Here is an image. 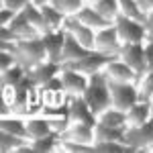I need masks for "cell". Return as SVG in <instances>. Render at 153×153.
<instances>
[{
    "label": "cell",
    "instance_id": "cell-1",
    "mask_svg": "<svg viewBox=\"0 0 153 153\" xmlns=\"http://www.w3.org/2000/svg\"><path fill=\"white\" fill-rule=\"evenodd\" d=\"M2 49H8L16 63H21L25 70H33L35 65H39L41 61L47 59V51L43 45V39L37 37V39H21V41H6V43H0Z\"/></svg>",
    "mask_w": 153,
    "mask_h": 153
},
{
    "label": "cell",
    "instance_id": "cell-2",
    "mask_svg": "<svg viewBox=\"0 0 153 153\" xmlns=\"http://www.w3.org/2000/svg\"><path fill=\"white\" fill-rule=\"evenodd\" d=\"M88 88L84 92V100L88 102V106L92 108L96 117L100 112H104L108 106H112V98H110V86H108V76L106 71H96L92 76H88Z\"/></svg>",
    "mask_w": 153,
    "mask_h": 153
},
{
    "label": "cell",
    "instance_id": "cell-3",
    "mask_svg": "<svg viewBox=\"0 0 153 153\" xmlns=\"http://www.w3.org/2000/svg\"><path fill=\"white\" fill-rule=\"evenodd\" d=\"M123 143L129 145L133 151H151L153 149V118L143 123V125L127 127Z\"/></svg>",
    "mask_w": 153,
    "mask_h": 153
},
{
    "label": "cell",
    "instance_id": "cell-4",
    "mask_svg": "<svg viewBox=\"0 0 153 153\" xmlns=\"http://www.w3.org/2000/svg\"><path fill=\"white\" fill-rule=\"evenodd\" d=\"M114 27H117L118 37L123 43H145V39H147L145 23L137 21V19H131L123 12L114 19Z\"/></svg>",
    "mask_w": 153,
    "mask_h": 153
},
{
    "label": "cell",
    "instance_id": "cell-5",
    "mask_svg": "<svg viewBox=\"0 0 153 153\" xmlns=\"http://www.w3.org/2000/svg\"><path fill=\"white\" fill-rule=\"evenodd\" d=\"M114 57H118V55H108V53H102V51H96L94 49V51H90L86 57L76 59V61H68V63H63L61 68H70V70L82 71L86 76H92L96 71H102Z\"/></svg>",
    "mask_w": 153,
    "mask_h": 153
},
{
    "label": "cell",
    "instance_id": "cell-6",
    "mask_svg": "<svg viewBox=\"0 0 153 153\" xmlns=\"http://www.w3.org/2000/svg\"><path fill=\"white\" fill-rule=\"evenodd\" d=\"M108 86H110V98H112V106L120 108V110H129L131 106L139 100L137 94V84L135 82H117L108 78Z\"/></svg>",
    "mask_w": 153,
    "mask_h": 153
},
{
    "label": "cell",
    "instance_id": "cell-7",
    "mask_svg": "<svg viewBox=\"0 0 153 153\" xmlns=\"http://www.w3.org/2000/svg\"><path fill=\"white\" fill-rule=\"evenodd\" d=\"M120 47H123V41L118 37L114 23L106 25V27L96 31V43H94L96 51H102V53H108V55H118Z\"/></svg>",
    "mask_w": 153,
    "mask_h": 153
},
{
    "label": "cell",
    "instance_id": "cell-8",
    "mask_svg": "<svg viewBox=\"0 0 153 153\" xmlns=\"http://www.w3.org/2000/svg\"><path fill=\"white\" fill-rule=\"evenodd\" d=\"M68 118L70 123H86L92 127H96L98 123V117L92 112L84 96H68Z\"/></svg>",
    "mask_w": 153,
    "mask_h": 153
},
{
    "label": "cell",
    "instance_id": "cell-9",
    "mask_svg": "<svg viewBox=\"0 0 153 153\" xmlns=\"http://www.w3.org/2000/svg\"><path fill=\"white\" fill-rule=\"evenodd\" d=\"M118 57L123 59L125 63H129L131 68L137 71L139 80H141V76L145 71H149L147 70V59H145V47H143V43H123Z\"/></svg>",
    "mask_w": 153,
    "mask_h": 153
},
{
    "label": "cell",
    "instance_id": "cell-10",
    "mask_svg": "<svg viewBox=\"0 0 153 153\" xmlns=\"http://www.w3.org/2000/svg\"><path fill=\"white\" fill-rule=\"evenodd\" d=\"M63 29L71 33V35L76 37L80 43H82L84 47L88 49H94V43H96V29L92 27H88V25H84L76 14H68L65 16V21H63Z\"/></svg>",
    "mask_w": 153,
    "mask_h": 153
},
{
    "label": "cell",
    "instance_id": "cell-11",
    "mask_svg": "<svg viewBox=\"0 0 153 153\" xmlns=\"http://www.w3.org/2000/svg\"><path fill=\"white\" fill-rule=\"evenodd\" d=\"M88 76L82 71L61 68V82H63V92L68 96H82L88 88Z\"/></svg>",
    "mask_w": 153,
    "mask_h": 153
},
{
    "label": "cell",
    "instance_id": "cell-12",
    "mask_svg": "<svg viewBox=\"0 0 153 153\" xmlns=\"http://www.w3.org/2000/svg\"><path fill=\"white\" fill-rule=\"evenodd\" d=\"M61 141H78L84 145H94V127L86 123H70L65 129L59 133Z\"/></svg>",
    "mask_w": 153,
    "mask_h": 153
},
{
    "label": "cell",
    "instance_id": "cell-13",
    "mask_svg": "<svg viewBox=\"0 0 153 153\" xmlns=\"http://www.w3.org/2000/svg\"><path fill=\"white\" fill-rule=\"evenodd\" d=\"M41 39H43V45H45V51H47V59L55 61V63H61V51H63V43H65V29L49 31Z\"/></svg>",
    "mask_w": 153,
    "mask_h": 153
},
{
    "label": "cell",
    "instance_id": "cell-14",
    "mask_svg": "<svg viewBox=\"0 0 153 153\" xmlns=\"http://www.w3.org/2000/svg\"><path fill=\"white\" fill-rule=\"evenodd\" d=\"M106 76L110 78V80H117V82H139V76H137V71L131 68L129 63H125L120 57H114L108 65L104 68Z\"/></svg>",
    "mask_w": 153,
    "mask_h": 153
},
{
    "label": "cell",
    "instance_id": "cell-15",
    "mask_svg": "<svg viewBox=\"0 0 153 153\" xmlns=\"http://www.w3.org/2000/svg\"><path fill=\"white\" fill-rule=\"evenodd\" d=\"M59 71H61V63H55V61H41L39 65H35L33 70H29V76H31V80L35 82L37 88H41V86H45V84L53 78V76H57Z\"/></svg>",
    "mask_w": 153,
    "mask_h": 153
},
{
    "label": "cell",
    "instance_id": "cell-16",
    "mask_svg": "<svg viewBox=\"0 0 153 153\" xmlns=\"http://www.w3.org/2000/svg\"><path fill=\"white\" fill-rule=\"evenodd\" d=\"M4 27H10V31L16 35V39L21 41V39H37V37H43L39 33V29H35L33 25L29 23V19L25 16V12H16V16L12 19L8 25H4Z\"/></svg>",
    "mask_w": 153,
    "mask_h": 153
},
{
    "label": "cell",
    "instance_id": "cell-17",
    "mask_svg": "<svg viewBox=\"0 0 153 153\" xmlns=\"http://www.w3.org/2000/svg\"><path fill=\"white\" fill-rule=\"evenodd\" d=\"M90 51H94V49L84 47V45L71 35V33L65 31V43H63V51H61V65L68 63V61H76V59L86 57Z\"/></svg>",
    "mask_w": 153,
    "mask_h": 153
},
{
    "label": "cell",
    "instance_id": "cell-18",
    "mask_svg": "<svg viewBox=\"0 0 153 153\" xmlns=\"http://www.w3.org/2000/svg\"><path fill=\"white\" fill-rule=\"evenodd\" d=\"M53 117H31L27 118V135L29 139H39V137H45L49 133H53Z\"/></svg>",
    "mask_w": 153,
    "mask_h": 153
},
{
    "label": "cell",
    "instance_id": "cell-19",
    "mask_svg": "<svg viewBox=\"0 0 153 153\" xmlns=\"http://www.w3.org/2000/svg\"><path fill=\"white\" fill-rule=\"evenodd\" d=\"M76 16H78L84 25L92 27V29H96V31H98V29H102V27H106V25H112L108 19H104V16H102V14L92 6V2H86L82 8L76 12Z\"/></svg>",
    "mask_w": 153,
    "mask_h": 153
},
{
    "label": "cell",
    "instance_id": "cell-20",
    "mask_svg": "<svg viewBox=\"0 0 153 153\" xmlns=\"http://www.w3.org/2000/svg\"><path fill=\"white\" fill-rule=\"evenodd\" d=\"M151 118H153V112H151L149 102H141V100H137V102L127 110V127L143 125V123H147V120H151Z\"/></svg>",
    "mask_w": 153,
    "mask_h": 153
},
{
    "label": "cell",
    "instance_id": "cell-21",
    "mask_svg": "<svg viewBox=\"0 0 153 153\" xmlns=\"http://www.w3.org/2000/svg\"><path fill=\"white\" fill-rule=\"evenodd\" d=\"M125 131L127 127H108L102 123H96L94 127V141H125Z\"/></svg>",
    "mask_w": 153,
    "mask_h": 153
},
{
    "label": "cell",
    "instance_id": "cell-22",
    "mask_svg": "<svg viewBox=\"0 0 153 153\" xmlns=\"http://www.w3.org/2000/svg\"><path fill=\"white\" fill-rule=\"evenodd\" d=\"M61 145V139H59V133L53 131L45 137H39V139H31V151L37 153H49V151H55L59 149Z\"/></svg>",
    "mask_w": 153,
    "mask_h": 153
},
{
    "label": "cell",
    "instance_id": "cell-23",
    "mask_svg": "<svg viewBox=\"0 0 153 153\" xmlns=\"http://www.w3.org/2000/svg\"><path fill=\"white\" fill-rule=\"evenodd\" d=\"M0 129L6 131V133H12V135H19V137L29 139V135H27V120H23L19 114L2 117V120H0Z\"/></svg>",
    "mask_w": 153,
    "mask_h": 153
},
{
    "label": "cell",
    "instance_id": "cell-24",
    "mask_svg": "<svg viewBox=\"0 0 153 153\" xmlns=\"http://www.w3.org/2000/svg\"><path fill=\"white\" fill-rule=\"evenodd\" d=\"M98 123L108 125V127H127V112L114 106H108L104 112L98 114Z\"/></svg>",
    "mask_w": 153,
    "mask_h": 153
},
{
    "label": "cell",
    "instance_id": "cell-25",
    "mask_svg": "<svg viewBox=\"0 0 153 153\" xmlns=\"http://www.w3.org/2000/svg\"><path fill=\"white\" fill-rule=\"evenodd\" d=\"M41 12H43V16H45V23H47L49 31H59V29H63V21H65L68 14H63L61 10H57L51 2L43 4V6H41Z\"/></svg>",
    "mask_w": 153,
    "mask_h": 153
},
{
    "label": "cell",
    "instance_id": "cell-26",
    "mask_svg": "<svg viewBox=\"0 0 153 153\" xmlns=\"http://www.w3.org/2000/svg\"><path fill=\"white\" fill-rule=\"evenodd\" d=\"M23 12H25V16L29 19V23L33 25L35 29H39L41 35L49 33V27H47V23H45L43 12H41V6H37V4H33V2H29V4L23 8Z\"/></svg>",
    "mask_w": 153,
    "mask_h": 153
},
{
    "label": "cell",
    "instance_id": "cell-27",
    "mask_svg": "<svg viewBox=\"0 0 153 153\" xmlns=\"http://www.w3.org/2000/svg\"><path fill=\"white\" fill-rule=\"evenodd\" d=\"M31 139H25V137H19V135H12V133H6L2 131V137H0V149L4 153H19Z\"/></svg>",
    "mask_w": 153,
    "mask_h": 153
},
{
    "label": "cell",
    "instance_id": "cell-28",
    "mask_svg": "<svg viewBox=\"0 0 153 153\" xmlns=\"http://www.w3.org/2000/svg\"><path fill=\"white\" fill-rule=\"evenodd\" d=\"M2 76H0V84H2V88H8V86H19L21 80H23L25 76H27V70H25L21 63H14L12 68H8L6 71H0Z\"/></svg>",
    "mask_w": 153,
    "mask_h": 153
},
{
    "label": "cell",
    "instance_id": "cell-29",
    "mask_svg": "<svg viewBox=\"0 0 153 153\" xmlns=\"http://www.w3.org/2000/svg\"><path fill=\"white\" fill-rule=\"evenodd\" d=\"M92 6H94L104 19H108L110 23H114V19L120 14V4H118V0H94Z\"/></svg>",
    "mask_w": 153,
    "mask_h": 153
},
{
    "label": "cell",
    "instance_id": "cell-30",
    "mask_svg": "<svg viewBox=\"0 0 153 153\" xmlns=\"http://www.w3.org/2000/svg\"><path fill=\"white\" fill-rule=\"evenodd\" d=\"M137 94L141 102H149V98L153 96V70L145 71L141 80L137 82Z\"/></svg>",
    "mask_w": 153,
    "mask_h": 153
},
{
    "label": "cell",
    "instance_id": "cell-31",
    "mask_svg": "<svg viewBox=\"0 0 153 153\" xmlns=\"http://www.w3.org/2000/svg\"><path fill=\"white\" fill-rule=\"evenodd\" d=\"M118 4H120V12H123V14H127L131 19H137V21H143V23H145L147 14L139 8L137 0H118Z\"/></svg>",
    "mask_w": 153,
    "mask_h": 153
},
{
    "label": "cell",
    "instance_id": "cell-32",
    "mask_svg": "<svg viewBox=\"0 0 153 153\" xmlns=\"http://www.w3.org/2000/svg\"><path fill=\"white\" fill-rule=\"evenodd\" d=\"M94 151H104V153H127L133 151L129 145L120 141H94Z\"/></svg>",
    "mask_w": 153,
    "mask_h": 153
},
{
    "label": "cell",
    "instance_id": "cell-33",
    "mask_svg": "<svg viewBox=\"0 0 153 153\" xmlns=\"http://www.w3.org/2000/svg\"><path fill=\"white\" fill-rule=\"evenodd\" d=\"M49 2H51L57 10H61L63 14H76L88 0H49Z\"/></svg>",
    "mask_w": 153,
    "mask_h": 153
},
{
    "label": "cell",
    "instance_id": "cell-34",
    "mask_svg": "<svg viewBox=\"0 0 153 153\" xmlns=\"http://www.w3.org/2000/svg\"><path fill=\"white\" fill-rule=\"evenodd\" d=\"M59 149L68 153H88V151H94V145H84V143L78 141H61Z\"/></svg>",
    "mask_w": 153,
    "mask_h": 153
},
{
    "label": "cell",
    "instance_id": "cell-35",
    "mask_svg": "<svg viewBox=\"0 0 153 153\" xmlns=\"http://www.w3.org/2000/svg\"><path fill=\"white\" fill-rule=\"evenodd\" d=\"M0 71H6L8 68H12L14 63H16V59H14V55H12L8 49H2V55H0Z\"/></svg>",
    "mask_w": 153,
    "mask_h": 153
},
{
    "label": "cell",
    "instance_id": "cell-36",
    "mask_svg": "<svg viewBox=\"0 0 153 153\" xmlns=\"http://www.w3.org/2000/svg\"><path fill=\"white\" fill-rule=\"evenodd\" d=\"M145 59H147V70H153V37H147L145 43Z\"/></svg>",
    "mask_w": 153,
    "mask_h": 153
},
{
    "label": "cell",
    "instance_id": "cell-37",
    "mask_svg": "<svg viewBox=\"0 0 153 153\" xmlns=\"http://www.w3.org/2000/svg\"><path fill=\"white\" fill-rule=\"evenodd\" d=\"M29 2H31V0H2V6H4V8H10V10L21 12Z\"/></svg>",
    "mask_w": 153,
    "mask_h": 153
},
{
    "label": "cell",
    "instance_id": "cell-38",
    "mask_svg": "<svg viewBox=\"0 0 153 153\" xmlns=\"http://www.w3.org/2000/svg\"><path fill=\"white\" fill-rule=\"evenodd\" d=\"M14 16H16V10H10V8H4L2 6V10H0V23H2V27L8 25Z\"/></svg>",
    "mask_w": 153,
    "mask_h": 153
},
{
    "label": "cell",
    "instance_id": "cell-39",
    "mask_svg": "<svg viewBox=\"0 0 153 153\" xmlns=\"http://www.w3.org/2000/svg\"><path fill=\"white\" fill-rule=\"evenodd\" d=\"M145 29H147V37H153V10L147 12V19H145Z\"/></svg>",
    "mask_w": 153,
    "mask_h": 153
},
{
    "label": "cell",
    "instance_id": "cell-40",
    "mask_svg": "<svg viewBox=\"0 0 153 153\" xmlns=\"http://www.w3.org/2000/svg\"><path fill=\"white\" fill-rule=\"evenodd\" d=\"M137 4H139V8H141L145 14L153 10V0H137Z\"/></svg>",
    "mask_w": 153,
    "mask_h": 153
},
{
    "label": "cell",
    "instance_id": "cell-41",
    "mask_svg": "<svg viewBox=\"0 0 153 153\" xmlns=\"http://www.w3.org/2000/svg\"><path fill=\"white\" fill-rule=\"evenodd\" d=\"M33 4H37V6H43V4H47L49 0H31Z\"/></svg>",
    "mask_w": 153,
    "mask_h": 153
},
{
    "label": "cell",
    "instance_id": "cell-42",
    "mask_svg": "<svg viewBox=\"0 0 153 153\" xmlns=\"http://www.w3.org/2000/svg\"><path fill=\"white\" fill-rule=\"evenodd\" d=\"M149 106H151V112H153V96L149 98Z\"/></svg>",
    "mask_w": 153,
    "mask_h": 153
}]
</instances>
